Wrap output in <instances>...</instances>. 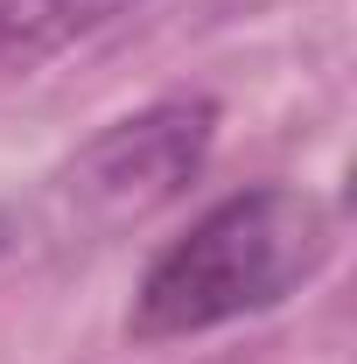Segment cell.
I'll return each mask as SVG.
<instances>
[{
    "mask_svg": "<svg viewBox=\"0 0 357 364\" xmlns=\"http://www.w3.org/2000/svg\"><path fill=\"white\" fill-rule=\"evenodd\" d=\"M140 0H0V70H43L49 56L78 49L85 36L112 28Z\"/></svg>",
    "mask_w": 357,
    "mask_h": 364,
    "instance_id": "obj_3",
    "label": "cell"
},
{
    "mask_svg": "<svg viewBox=\"0 0 357 364\" xmlns=\"http://www.w3.org/2000/svg\"><path fill=\"white\" fill-rule=\"evenodd\" d=\"M329 252H336V210L315 189L294 182L231 189L147 259L127 309V336L169 343V336H203L224 322L267 316L329 267Z\"/></svg>",
    "mask_w": 357,
    "mask_h": 364,
    "instance_id": "obj_1",
    "label": "cell"
},
{
    "mask_svg": "<svg viewBox=\"0 0 357 364\" xmlns=\"http://www.w3.org/2000/svg\"><path fill=\"white\" fill-rule=\"evenodd\" d=\"M0 252H7V218H0Z\"/></svg>",
    "mask_w": 357,
    "mask_h": 364,
    "instance_id": "obj_4",
    "label": "cell"
},
{
    "mask_svg": "<svg viewBox=\"0 0 357 364\" xmlns=\"http://www.w3.org/2000/svg\"><path fill=\"white\" fill-rule=\"evenodd\" d=\"M218 140V105L182 91V98H154L127 119H112L105 134H91L63 176H56V203L70 210V225L91 238L140 225L154 210H169L189 182L203 176Z\"/></svg>",
    "mask_w": 357,
    "mask_h": 364,
    "instance_id": "obj_2",
    "label": "cell"
}]
</instances>
